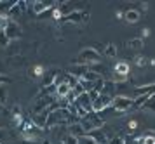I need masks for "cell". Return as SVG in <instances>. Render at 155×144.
<instances>
[{
	"label": "cell",
	"mask_w": 155,
	"mask_h": 144,
	"mask_svg": "<svg viewBox=\"0 0 155 144\" xmlns=\"http://www.w3.org/2000/svg\"><path fill=\"white\" fill-rule=\"evenodd\" d=\"M141 144H155V136L153 134H147L141 137Z\"/></svg>",
	"instance_id": "obj_24"
},
{
	"label": "cell",
	"mask_w": 155,
	"mask_h": 144,
	"mask_svg": "<svg viewBox=\"0 0 155 144\" xmlns=\"http://www.w3.org/2000/svg\"><path fill=\"white\" fill-rule=\"evenodd\" d=\"M9 38H7V35H5V31H2L0 30V47H7L9 45Z\"/></svg>",
	"instance_id": "obj_26"
},
{
	"label": "cell",
	"mask_w": 155,
	"mask_h": 144,
	"mask_svg": "<svg viewBox=\"0 0 155 144\" xmlns=\"http://www.w3.org/2000/svg\"><path fill=\"white\" fill-rule=\"evenodd\" d=\"M9 23H11V18H9L7 14H0V30H2V31L7 28Z\"/></svg>",
	"instance_id": "obj_22"
},
{
	"label": "cell",
	"mask_w": 155,
	"mask_h": 144,
	"mask_svg": "<svg viewBox=\"0 0 155 144\" xmlns=\"http://www.w3.org/2000/svg\"><path fill=\"white\" fill-rule=\"evenodd\" d=\"M11 82V78H9L7 75H2L0 73V85H5V83H9Z\"/></svg>",
	"instance_id": "obj_29"
},
{
	"label": "cell",
	"mask_w": 155,
	"mask_h": 144,
	"mask_svg": "<svg viewBox=\"0 0 155 144\" xmlns=\"http://www.w3.org/2000/svg\"><path fill=\"white\" fill-rule=\"evenodd\" d=\"M5 103H7V89L5 85H0V106H4Z\"/></svg>",
	"instance_id": "obj_23"
},
{
	"label": "cell",
	"mask_w": 155,
	"mask_h": 144,
	"mask_svg": "<svg viewBox=\"0 0 155 144\" xmlns=\"http://www.w3.org/2000/svg\"><path fill=\"white\" fill-rule=\"evenodd\" d=\"M89 71V66H85V64H78V62H75V64H71L70 68H68V75H73L75 78H82V76L85 75Z\"/></svg>",
	"instance_id": "obj_10"
},
{
	"label": "cell",
	"mask_w": 155,
	"mask_h": 144,
	"mask_svg": "<svg viewBox=\"0 0 155 144\" xmlns=\"http://www.w3.org/2000/svg\"><path fill=\"white\" fill-rule=\"evenodd\" d=\"M112 101H113V97L110 94H103L101 92V94H98L92 99V111L94 113H101V111L108 110L112 106Z\"/></svg>",
	"instance_id": "obj_4"
},
{
	"label": "cell",
	"mask_w": 155,
	"mask_h": 144,
	"mask_svg": "<svg viewBox=\"0 0 155 144\" xmlns=\"http://www.w3.org/2000/svg\"><path fill=\"white\" fill-rule=\"evenodd\" d=\"M68 134L73 136V137H82V136H85V132H84V129H82V125L80 123L68 125Z\"/></svg>",
	"instance_id": "obj_15"
},
{
	"label": "cell",
	"mask_w": 155,
	"mask_h": 144,
	"mask_svg": "<svg viewBox=\"0 0 155 144\" xmlns=\"http://www.w3.org/2000/svg\"><path fill=\"white\" fill-rule=\"evenodd\" d=\"M78 123L82 125L84 132L87 134V132H91V130L101 129V127L105 125V120L101 118V115H99V113H94V111H91V113H87L85 117L80 118V122H78Z\"/></svg>",
	"instance_id": "obj_2"
},
{
	"label": "cell",
	"mask_w": 155,
	"mask_h": 144,
	"mask_svg": "<svg viewBox=\"0 0 155 144\" xmlns=\"http://www.w3.org/2000/svg\"><path fill=\"white\" fill-rule=\"evenodd\" d=\"M141 110H148V111H155V94L152 97H148V101L143 104Z\"/></svg>",
	"instance_id": "obj_21"
},
{
	"label": "cell",
	"mask_w": 155,
	"mask_h": 144,
	"mask_svg": "<svg viewBox=\"0 0 155 144\" xmlns=\"http://www.w3.org/2000/svg\"><path fill=\"white\" fill-rule=\"evenodd\" d=\"M42 144H51V142H49V141H44V142H42Z\"/></svg>",
	"instance_id": "obj_33"
},
{
	"label": "cell",
	"mask_w": 155,
	"mask_h": 144,
	"mask_svg": "<svg viewBox=\"0 0 155 144\" xmlns=\"http://www.w3.org/2000/svg\"><path fill=\"white\" fill-rule=\"evenodd\" d=\"M25 7H26V4L23 2V0H19V2H16L14 5L9 9V12H7V16L12 19V18H18V16H21L23 14V11H25Z\"/></svg>",
	"instance_id": "obj_12"
},
{
	"label": "cell",
	"mask_w": 155,
	"mask_h": 144,
	"mask_svg": "<svg viewBox=\"0 0 155 144\" xmlns=\"http://www.w3.org/2000/svg\"><path fill=\"white\" fill-rule=\"evenodd\" d=\"M129 49H133V50H140L141 47H143V38L141 37H136V38H133V40H129Z\"/></svg>",
	"instance_id": "obj_17"
},
{
	"label": "cell",
	"mask_w": 155,
	"mask_h": 144,
	"mask_svg": "<svg viewBox=\"0 0 155 144\" xmlns=\"http://www.w3.org/2000/svg\"><path fill=\"white\" fill-rule=\"evenodd\" d=\"M136 127H138V122H136V120H131V122L127 123V129H129V130H134Z\"/></svg>",
	"instance_id": "obj_30"
},
{
	"label": "cell",
	"mask_w": 155,
	"mask_h": 144,
	"mask_svg": "<svg viewBox=\"0 0 155 144\" xmlns=\"http://www.w3.org/2000/svg\"><path fill=\"white\" fill-rule=\"evenodd\" d=\"M42 130L44 129L37 127V125L31 122V118H25L23 125L19 127V132H21L23 141H31V142H37L38 139L42 137Z\"/></svg>",
	"instance_id": "obj_1"
},
{
	"label": "cell",
	"mask_w": 155,
	"mask_h": 144,
	"mask_svg": "<svg viewBox=\"0 0 155 144\" xmlns=\"http://www.w3.org/2000/svg\"><path fill=\"white\" fill-rule=\"evenodd\" d=\"M44 73H45V68H44L42 64H35L33 68L30 69V75L33 76V78H42Z\"/></svg>",
	"instance_id": "obj_16"
},
{
	"label": "cell",
	"mask_w": 155,
	"mask_h": 144,
	"mask_svg": "<svg viewBox=\"0 0 155 144\" xmlns=\"http://www.w3.org/2000/svg\"><path fill=\"white\" fill-rule=\"evenodd\" d=\"M85 136H87V137H91L94 142H98V144H108V137H106V134L101 130V129H96V130L87 132Z\"/></svg>",
	"instance_id": "obj_11"
},
{
	"label": "cell",
	"mask_w": 155,
	"mask_h": 144,
	"mask_svg": "<svg viewBox=\"0 0 155 144\" xmlns=\"http://www.w3.org/2000/svg\"><path fill=\"white\" fill-rule=\"evenodd\" d=\"M113 75H119V76H126L129 75V64L126 61H119L115 64V68H113Z\"/></svg>",
	"instance_id": "obj_13"
},
{
	"label": "cell",
	"mask_w": 155,
	"mask_h": 144,
	"mask_svg": "<svg viewBox=\"0 0 155 144\" xmlns=\"http://www.w3.org/2000/svg\"><path fill=\"white\" fill-rule=\"evenodd\" d=\"M63 23H73V24H82V23H87L89 21V12H84V11H73L68 16H64Z\"/></svg>",
	"instance_id": "obj_6"
},
{
	"label": "cell",
	"mask_w": 155,
	"mask_h": 144,
	"mask_svg": "<svg viewBox=\"0 0 155 144\" xmlns=\"http://www.w3.org/2000/svg\"><path fill=\"white\" fill-rule=\"evenodd\" d=\"M148 35H150V30H148V28H145V30H143V37H141V38H145V37H148Z\"/></svg>",
	"instance_id": "obj_31"
},
{
	"label": "cell",
	"mask_w": 155,
	"mask_h": 144,
	"mask_svg": "<svg viewBox=\"0 0 155 144\" xmlns=\"http://www.w3.org/2000/svg\"><path fill=\"white\" fill-rule=\"evenodd\" d=\"M108 144H126V139L122 136H115V137H112V141H108Z\"/></svg>",
	"instance_id": "obj_27"
},
{
	"label": "cell",
	"mask_w": 155,
	"mask_h": 144,
	"mask_svg": "<svg viewBox=\"0 0 155 144\" xmlns=\"http://www.w3.org/2000/svg\"><path fill=\"white\" fill-rule=\"evenodd\" d=\"M4 31H5V35H7L9 40H18V38H21V35H23L21 26H19L14 19H11V23L7 24V28H5Z\"/></svg>",
	"instance_id": "obj_8"
},
{
	"label": "cell",
	"mask_w": 155,
	"mask_h": 144,
	"mask_svg": "<svg viewBox=\"0 0 155 144\" xmlns=\"http://www.w3.org/2000/svg\"><path fill=\"white\" fill-rule=\"evenodd\" d=\"M103 54L106 56V57H115L117 56V47L113 45V43H108V45H105V49H103Z\"/></svg>",
	"instance_id": "obj_18"
},
{
	"label": "cell",
	"mask_w": 155,
	"mask_h": 144,
	"mask_svg": "<svg viewBox=\"0 0 155 144\" xmlns=\"http://www.w3.org/2000/svg\"><path fill=\"white\" fill-rule=\"evenodd\" d=\"M58 4H54V2H33V5H31V9H33V12L37 14V16H40V14L47 12V11H51V9H54Z\"/></svg>",
	"instance_id": "obj_9"
},
{
	"label": "cell",
	"mask_w": 155,
	"mask_h": 144,
	"mask_svg": "<svg viewBox=\"0 0 155 144\" xmlns=\"http://www.w3.org/2000/svg\"><path fill=\"white\" fill-rule=\"evenodd\" d=\"M134 62H136V66H145V64H147V57H143V56H136Z\"/></svg>",
	"instance_id": "obj_28"
},
{
	"label": "cell",
	"mask_w": 155,
	"mask_h": 144,
	"mask_svg": "<svg viewBox=\"0 0 155 144\" xmlns=\"http://www.w3.org/2000/svg\"><path fill=\"white\" fill-rule=\"evenodd\" d=\"M133 97H126V96H117L113 97L112 101V108L119 113H124V111H129L133 108Z\"/></svg>",
	"instance_id": "obj_5"
},
{
	"label": "cell",
	"mask_w": 155,
	"mask_h": 144,
	"mask_svg": "<svg viewBox=\"0 0 155 144\" xmlns=\"http://www.w3.org/2000/svg\"><path fill=\"white\" fill-rule=\"evenodd\" d=\"M124 18H126L127 23H138L141 19V11H138V9H129V11H126Z\"/></svg>",
	"instance_id": "obj_14"
},
{
	"label": "cell",
	"mask_w": 155,
	"mask_h": 144,
	"mask_svg": "<svg viewBox=\"0 0 155 144\" xmlns=\"http://www.w3.org/2000/svg\"><path fill=\"white\" fill-rule=\"evenodd\" d=\"M75 104H77V108L84 110L85 113H91L92 111V99H91V96H89V92H82L80 96H77Z\"/></svg>",
	"instance_id": "obj_7"
},
{
	"label": "cell",
	"mask_w": 155,
	"mask_h": 144,
	"mask_svg": "<svg viewBox=\"0 0 155 144\" xmlns=\"http://www.w3.org/2000/svg\"><path fill=\"white\" fill-rule=\"evenodd\" d=\"M54 144H63V141H58V142H54Z\"/></svg>",
	"instance_id": "obj_32"
},
{
	"label": "cell",
	"mask_w": 155,
	"mask_h": 144,
	"mask_svg": "<svg viewBox=\"0 0 155 144\" xmlns=\"http://www.w3.org/2000/svg\"><path fill=\"white\" fill-rule=\"evenodd\" d=\"M0 144H11V132L7 129H0Z\"/></svg>",
	"instance_id": "obj_19"
},
{
	"label": "cell",
	"mask_w": 155,
	"mask_h": 144,
	"mask_svg": "<svg viewBox=\"0 0 155 144\" xmlns=\"http://www.w3.org/2000/svg\"><path fill=\"white\" fill-rule=\"evenodd\" d=\"M63 80L70 85V89H73V87H77V85H78V78H75L73 75H68V73L63 76Z\"/></svg>",
	"instance_id": "obj_20"
},
{
	"label": "cell",
	"mask_w": 155,
	"mask_h": 144,
	"mask_svg": "<svg viewBox=\"0 0 155 144\" xmlns=\"http://www.w3.org/2000/svg\"><path fill=\"white\" fill-rule=\"evenodd\" d=\"M61 141H63V144H78V137H73V136H70V134L64 136Z\"/></svg>",
	"instance_id": "obj_25"
},
{
	"label": "cell",
	"mask_w": 155,
	"mask_h": 144,
	"mask_svg": "<svg viewBox=\"0 0 155 144\" xmlns=\"http://www.w3.org/2000/svg\"><path fill=\"white\" fill-rule=\"evenodd\" d=\"M101 61V54H99L96 49L92 47H85L78 52L77 62L78 64H85V66H92V64H98Z\"/></svg>",
	"instance_id": "obj_3"
}]
</instances>
